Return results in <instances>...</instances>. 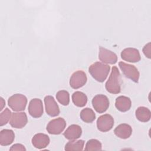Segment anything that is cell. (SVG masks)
I'll return each mask as SVG.
<instances>
[{
    "mask_svg": "<svg viewBox=\"0 0 151 151\" xmlns=\"http://www.w3.org/2000/svg\"><path fill=\"white\" fill-rule=\"evenodd\" d=\"M106 90L111 94H118L121 91V76L117 67H112L111 72L106 83Z\"/></svg>",
    "mask_w": 151,
    "mask_h": 151,
    "instance_id": "6da1fadb",
    "label": "cell"
},
{
    "mask_svg": "<svg viewBox=\"0 0 151 151\" xmlns=\"http://www.w3.org/2000/svg\"><path fill=\"white\" fill-rule=\"evenodd\" d=\"M110 69V67L109 65L100 62H96L90 65L88 71L96 81L101 83L107 78Z\"/></svg>",
    "mask_w": 151,
    "mask_h": 151,
    "instance_id": "7a4b0ae2",
    "label": "cell"
},
{
    "mask_svg": "<svg viewBox=\"0 0 151 151\" xmlns=\"http://www.w3.org/2000/svg\"><path fill=\"white\" fill-rule=\"evenodd\" d=\"M27 103V97L21 94H15L11 96L8 100L9 107L14 111L24 110Z\"/></svg>",
    "mask_w": 151,
    "mask_h": 151,
    "instance_id": "3957f363",
    "label": "cell"
},
{
    "mask_svg": "<svg viewBox=\"0 0 151 151\" xmlns=\"http://www.w3.org/2000/svg\"><path fill=\"white\" fill-rule=\"evenodd\" d=\"M119 65L123 74L126 77L135 83H138L140 74L138 70L134 65L129 64L122 61L119 63Z\"/></svg>",
    "mask_w": 151,
    "mask_h": 151,
    "instance_id": "277c9868",
    "label": "cell"
},
{
    "mask_svg": "<svg viewBox=\"0 0 151 151\" xmlns=\"http://www.w3.org/2000/svg\"><path fill=\"white\" fill-rule=\"evenodd\" d=\"M92 105L94 110L99 113L105 112L109 107V100L107 97L103 94H97L92 100Z\"/></svg>",
    "mask_w": 151,
    "mask_h": 151,
    "instance_id": "5b68a950",
    "label": "cell"
},
{
    "mask_svg": "<svg viewBox=\"0 0 151 151\" xmlns=\"http://www.w3.org/2000/svg\"><path fill=\"white\" fill-rule=\"evenodd\" d=\"M66 126V122L62 117L51 120L47 126V132L51 134H59L63 132Z\"/></svg>",
    "mask_w": 151,
    "mask_h": 151,
    "instance_id": "8992f818",
    "label": "cell"
},
{
    "mask_svg": "<svg viewBox=\"0 0 151 151\" xmlns=\"http://www.w3.org/2000/svg\"><path fill=\"white\" fill-rule=\"evenodd\" d=\"M87 80L86 73L82 70H78L72 74L70 80V86L74 89L79 88L86 83Z\"/></svg>",
    "mask_w": 151,
    "mask_h": 151,
    "instance_id": "52a82bcc",
    "label": "cell"
},
{
    "mask_svg": "<svg viewBox=\"0 0 151 151\" xmlns=\"http://www.w3.org/2000/svg\"><path fill=\"white\" fill-rule=\"evenodd\" d=\"M114 125V119L109 114H105L100 116L97 120L98 130L103 132L110 130Z\"/></svg>",
    "mask_w": 151,
    "mask_h": 151,
    "instance_id": "ba28073f",
    "label": "cell"
},
{
    "mask_svg": "<svg viewBox=\"0 0 151 151\" xmlns=\"http://www.w3.org/2000/svg\"><path fill=\"white\" fill-rule=\"evenodd\" d=\"M28 122L27 116L25 112H17L12 113L9 120L10 125L15 129L24 127Z\"/></svg>",
    "mask_w": 151,
    "mask_h": 151,
    "instance_id": "9c48e42d",
    "label": "cell"
},
{
    "mask_svg": "<svg viewBox=\"0 0 151 151\" xmlns=\"http://www.w3.org/2000/svg\"><path fill=\"white\" fill-rule=\"evenodd\" d=\"M43 105L42 101L39 99H32L28 105V112L34 118H39L43 114Z\"/></svg>",
    "mask_w": 151,
    "mask_h": 151,
    "instance_id": "30bf717a",
    "label": "cell"
},
{
    "mask_svg": "<svg viewBox=\"0 0 151 151\" xmlns=\"http://www.w3.org/2000/svg\"><path fill=\"white\" fill-rule=\"evenodd\" d=\"M45 111L48 115L55 117L60 114V109L54 98L51 96H47L44 98Z\"/></svg>",
    "mask_w": 151,
    "mask_h": 151,
    "instance_id": "8fae6325",
    "label": "cell"
},
{
    "mask_svg": "<svg viewBox=\"0 0 151 151\" xmlns=\"http://www.w3.org/2000/svg\"><path fill=\"white\" fill-rule=\"evenodd\" d=\"M99 58L102 63L110 64H114L117 61V56L114 52L102 47L99 48Z\"/></svg>",
    "mask_w": 151,
    "mask_h": 151,
    "instance_id": "7c38bea8",
    "label": "cell"
},
{
    "mask_svg": "<svg viewBox=\"0 0 151 151\" xmlns=\"http://www.w3.org/2000/svg\"><path fill=\"white\" fill-rule=\"evenodd\" d=\"M121 58L123 60L130 63L139 62L141 59L139 50L134 48L124 49L121 52Z\"/></svg>",
    "mask_w": 151,
    "mask_h": 151,
    "instance_id": "4fadbf2b",
    "label": "cell"
},
{
    "mask_svg": "<svg viewBox=\"0 0 151 151\" xmlns=\"http://www.w3.org/2000/svg\"><path fill=\"white\" fill-rule=\"evenodd\" d=\"M50 141L49 136L44 133H37L32 138V145L39 149L46 147L49 145Z\"/></svg>",
    "mask_w": 151,
    "mask_h": 151,
    "instance_id": "5bb4252c",
    "label": "cell"
},
{
    "mask_svg": "<svg viewBox=\"0 0 151 151\" xmlns=\"http://www.w3.org/2000/svg\"><path fill=\"white\" fill-rule=\"evenodd\" d=\"M82 134L81 127L77 124H71L64 132V137L70 140H76L78 139Z\"/></svg>",
    "mask_w": 151,
    "mask_h": 151,
    "instance_id": "9a60e30c",
    "label": "cell"
},
{
    "mask_svg": "<svg viewBox=\"0 0 151 151\" xmlns=\"http://www.w3.org/2000/svg\"><path fill=\"white\" fill-rule=\"evenodd\" d=\"M114 133L118 137L126 139L131 136L132 133V128L128 124H120L116 127Z\"/></svg>",
    "mask_w": 151,
    "mask_h": 151,
    "instance_id": "2e32d148",
    "label": "cell"
},
{
    "mask_svg": "<svg viewBox=\"0 0 151 151\" xmlns=\"http://www.w3.org/2000/svg\"><path fill=\"white\" fill-rule=\"evenodd\" d=\"M132 106V102L130 98L120 96L116 98L115 106L117 109L122 112H125L128 111Z\"/></svg>",
    "mask_w": 151,
    "mask_h": 151,
    "instance_id": "e0dca14e",
    "label": "cell"
},
{
    "mask_svg": "<svg viewBox=\"0 0 151 151\" xmlns=\"http://www.w3.org/2000/svg\"><path fill=\"white\" fill-rule=\"evenodd\" d=\"M14 132L10 129H4L0 132V145L2 146H8L14 140Z\"/></svg>",
    "mask_w": 151,
    "mask_h": 151,
    "instance_id": "ac0fdd59",
    "label": "cell"
},
{
    "mask_svg": "<svg viewBox=\"0 0 151 151\" xmlns=\"http://www.w3.org/2000/svg\"><path fill=\"white\" fill-rule=\"evenodd\" d=\"M135 115L137 119L140 122H147L150 119L151 112L148 108L140 106L136 109Z\"/></svg>",
    "mask_w": 151,
    "mask_h": 151,
    "instance_id": "d6986e66",
    "label": "cell"
},
{
    "mask_svg": "<svg viewBox=\"0 0 151 151\" xmlns=\"http://www.w3.org/2000/svg\"><path fill=\"white\" fill-rule=\"evenodd\" d=\"M72 100L74 105L82 107L87 104V97L83 92L76 91L72 95Z\"/></svg>",
    "mask_w": 151,
    "mask_h": 151,
    "instance_id": "ffe728a7",
    "label": "cell"
},
{
    "mask_svg": "<svg viewBox=\"0 0 151 151\" xmlns=\"http://www.w3.org/2000/svg\"><path fill=\"white\" fill-rule=\"evenodd\" d=\"M81 119L86 123H91L96 119V114L94 111L88 107L83 109L80 114Z\"/></svg>",
    "mask_w": 151,
    "mask_h": 151,
    "instance_id": "44dd1931",
    "label": "cell"
},
{
    "mask_svg": "<svg viewBox=\"0 0 151 151\" xmlns=\"http://www.w3.org/2000/svg\"><path fill=\"white\" fill-rule=\"evenodd\" d=\"M84 145V141L83 140H70L65 146L64 149L67 151L71 150H83Z\"/></svg>",
    "mask_w": 151,
    "mask_h": 151,
    "instance_id": "7402d4cb",
    "label": "cell"
},
{
    "mask_svg": "<svg viewBox=\"0 0 151 151\" xmlns=\"http://www.w3.org/2000/svg\"><path fill=\"white\" fill-rule=\"evenodd\" d=\"M56 98L58 101L63 106H67L69 104L70 96L67 91H58L56 94Z\"/></svg>",
    "mask_w": 151,
    "mask_h": 151,
    "instance_id": "603a6c76",
    "label": "cell"
},
{
    "mask_svg": "<svg viewBox=\"0 0 151 151\" xmlns=\"http://www.w3.org/2000/svg\"><path fill=\"white\" fill-rule=\"evenodd\" d=\"M101 143L99 140L97 139H90L87 142L86 145L85 150H101Z\"/></svg>",
    "mask_w": 151,
    "mask_h": 151,
    "instance_id": "cb8c5ba5",
    "label": "cell"
},
{
    "mask_svg": "<svg viewBox=\"0 0 151 151\" xmlns=\"http://www.w3.org/2000/svg\"><path fill=\"white\" fill-rule=\"evenodd\" d=\"M12 116V113L9 109L6 108L0 114V126H2L6 124L9 120L11 119Z\"/></svg>",
    "mask_w": 151,
    "mask_h": 151,
    "instance_id": "d4e9b609",
    "label": "cell"
},
{
    "mask_svg": "<svg viewBox=\"0 0 151 151\" xmlns=\"http://www.w3.org/2000/svg\"><path fill=\"white\" fill-rule=\"evenodd\" d=\"M150 51H151V45L150 42H148L145 45L143 48V52L145 55L148 58H150Z\"/></svg>",
    "mask_w": 151,
    "mask_h": 151,
    "instance_id": "484cf974",
    "label": "cell"
},
{
    "mask_svg": "<svg viewBox=\"0 0 151 151\" xmlns=\"http://www.w3.org/2000/svg\"><path fill=\"white\" fill-rule=\"evenodd\" d=\"M9 150H26V149L24 145L19 143H16L11 146Z\"/></svg>",
    "mask_w": 151,
    "mask_h": 151,
    "instance_id": "4316f807",
    "label": "cell"
},
{
    "mask_svg": "<svg viewBox=\"0 0 151 151\" xmlns=\"http://www.w3.org/2000/svg\"><path fill=\"white\" fill-rule=\"evenodd\" d=\"M1 109H0V110L1 111L2 109H3V107L5 105V101H4V99L2 97H1Z\"/></svg>",
    "mask_w": 151,
    "mask_h": 151,
    "instance_id": "83f0119b",
    "label": "cell"
}]
</instances>
